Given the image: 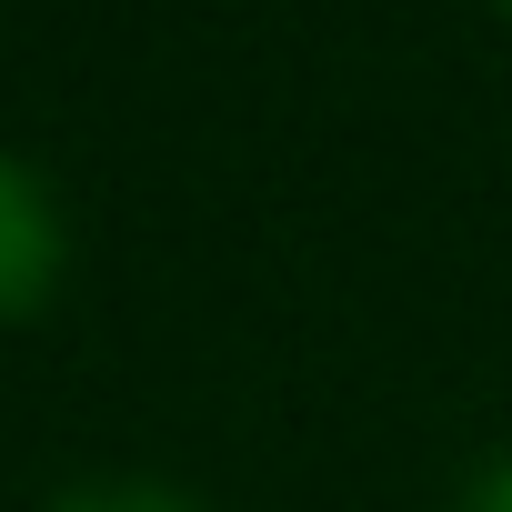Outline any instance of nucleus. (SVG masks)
<instances>
[{"label":"nucleus","mask_w":512,"mask_h":512,"mask_svg":"<svg viewBox=\"0 0 512 512\" xmlns=\"http://www.w3.org/2000/svg\"><path fill=\"white\" fill-rule=\"evenodd\" d=\"M51 272H61V201L21 161H0V312H31Z\"/></svg>","instance_id":"nucleus-1"},{"label":"nucleus","mask_w":512,"mask_h":512,"mask_svg":"<svg viewBox=\"0 0 512 512\" xmlns=\"http://www.w3.org/2000/svg\"><path fill=\"white\" fill-rule=\"evenodd\" d=\"M51 512H201V502L171 492V482H131V472H111V482H71Z\"/></svg>","instance_id":"nucleus-2"},{"label":"nucleus","mask_w":512,"mask_h":512,"mask_svg":"<svg viewBox=\"0 0 512 512\" xmlns=\"http://www.w3.org/2000/svg\"><path fill=\"white\" fill-rule=\"evenodd\" d=\"M462 512H512V452H502V462H482V482L462 492Z\"/></svg>","instance_id":"nucleus-3"}]
</instances>
